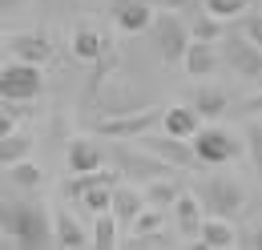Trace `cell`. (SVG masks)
Returning <instances> with one entry per match:
<instances>
[{"label":"cell","instance_id":"obj_18","mask_svg":"<svg viewBox=\"0 0 262 250\" xmlns=\"http://www.w3.org/2000/svg\"><path fill=\"white\" fill-rule=\"evenodd\" d=\"M194 113L202 121H218L222 113H226V93L222 89H214V85H202L194 93Z\"/></svg>","mask_w":262,"mask_h":250},{"label":"cell","instance_id":"obj_15","mask_svg":"<svg viewBox=\"0 0 262 250\" xmlns=\"http://www.w3.org/2000/svg\"><path fill=\"white\" fill-rule=\"evenodd\" d=\"M69 49H73V57L77 61H85V65H93V61H101L105 57V36H101L93 25H77L73 29V36H69Z\"/></svg>","mask_w":262,"mask_h":250},{"label":"cell","instance_id":"obj_24","mask_svg":"<svg viewBox=\"0 0 262 250\" xmlns=\"http://www.w3.org/2000/svg\"><path fill=\"white\" fill-rule=\"evenodd\" d=\"M8 178H12L16 186L33 190V186H40V178H45V170H40L36 161H29V157H20V161H12V165H8Z\"/></svg>","mask_w":262,"mask_h":250},{"label":"cell","instance_id":"obj_2","mask_svg":"<svg viewBox=\"0 0 262 250\" xmlns=\"http://www.w3.org/2000/svg\"><path fill=\"white\" fill-rule=\"evenodd\" d=\"M194 198L202 202V214H218V218H234L246 206V190L234 178H202Z\"/></svg>","mask_w":262,"mask_h":250},{"label":"cell","instance_id":"obj_7","mask_svg":"<svg viewBox=\"0 0 262 250\" xmlns=\"http://www.w3.org/2000/svg\"><path fill=\"white\" fill-rule=\"evenodd\" d=\"M162 117V109H141V113H117V117H105L97 121L101 137H117V141H129V137H141L145 129H154Z\"/></svg>","mask_w":262,"mask_h":250},{"label":"cell","instance_id":"obj_23","mask_svg":"<svg viewBox=\"0 0 262 250\" xmlns=\"http://www.w3.org/2000/svg\"><path fill=\"white\" fill-rule=\"evenodd\" d=\"M149 182H154V178H149ZM141 198H145V206H154V210H169V202L178 198V186L158 178L154 186H145V190H141Z\"/></svg>","mask_w":262,"mask_h":250},{"label":"cell","instance_id":"obj_9","mask_svg":"<svg viewBox=\"0 0 262 250\" xmlns=\"http://www.w3.org/2000/svg\"><path fill=\"white\" fill-rule=\"evenodd\" d=\"M173 222H178V238L182 242H198V226H202V202L194 198V190H178V198L169 202Z\"/></svg>","mask_w":262,"mask_h":250},{"label":"cell","instance_id":"obj_6","mask_svg":"<svg viewBox=\"0 0 262 250\" xmlns=\"http://www.w3.org/2000/svg\"><path fill=\"white\" fill-rule=\"evenodd\" d=\"M149 29H154V36H158L162 61H165V65H178V61H182V49L190 45L186 25H182L173 12H162V16H154V20H149Z\"/></svg>","mask_w":262,"mask_h":250},{"label":"cell","instance_id":"obj_29","mask_svg":"<svg viewBox=\"0 0 262 250\" xmlns=\"http://www.w3.org/2000/svg\"><path fill=\"white\" fill-rule=\"evenodd\" d=\"M12 129H16V121H12V117L0 109V137H4V133H12Z\"/></svg>","mask_w":262,"mask_h":250},{"label":"cell","instance_id":"obj_16","mask_svg":"<svg viewBox=\"0 0 262 250\" xmlns=\"http://www.w3.org/2000/svg\"><path fill=\"white\" fill-rule=\"evenodd\" d=\"M162 129L169 133V137H182V141H190L194 137V129L202 125V117L194 113V105H169V109H162Z\"/></svg>","mask_w":262,"mask_h":250},{"label":"cell","instance_id":"obj_27","mask_svg":"<svg viewBox=\"0 0 262 250\" xmlns=\"http://www.w3.org/2000/svg\"><path fill=\"white\" fill-rule=\"evenodd\" d=\"M242 32H246V40H250V45H262V20H258V12H250V16H246Z\"/></svg>","mask_w":262,"mask_h":250},{"label":"cell","instance_id":"obj_25","mask_svg":"<svg viewBox=\"0 0 262 250\" xmlns=\"http://www.w3.org/2000/svg\"><path fill=\"white\" fill-rule=\"evenodd\" d=\"M186 32H190V40H210V45H214V40L222 36V20L206 12V16H194V20L186 25Z\"/></svg>","mask_w":262,"mask_h":250},{"label":"cell","instance_id":"obj_21","mask_svg":"<svg viewBox=\"0 0 262 250\" xmlns=\"http://www.w3.org/2000/svg\"><path fill=\"white\" fill-rule=\"evenodd\" d=\"M33 154V137L29 133H4L0 137V165H12V161H20V157H29Z\"/></svg>","mask_w":262,"mask_h":250},{"label":"cell","instance_id":"obj_8","mask_svg":"<svg viewBox=\"0 0 262 250\" xmlns=\"http://www.w3.org/2000/svg\"><path fill=\"white\" fill-rule=\"evenodd\" d=\"M109 16H113V25L121 32H149V20H154V8H149V0H113L109 4Z\"/></svg>","mask_w":262,"mask_h":250},{"label":"cell","instance_id":"obj_13","mask_svg":"<svg viewBox=\"0 0 262 250\" xmlns=\"http://www.w3.org/2000/svg\"><path fill=\"white\" fill-rule=\"evenodd\" d=\"M182 69L190 73V77H214V69H218V49L210 45V40H190L186 49H182Z\"/></svg>","mask_w":262,"mask_h":250},{"label":"cell","instance_id":"obj_19","mask_svg":"<svg viewBox=\"0 0 262 250\" xmlns=\"http://www.w3.org/2000/svg\"><path fill=\"white\" fill-rule=\"evenodd\" d=\"M53 242H57V246H69V250L89 246V238H85V226L73 218L69 210H57V234H53Z\"/></svg>","mask_w":262,"mask_h":250},{"label":"cell","instance_id":"obj_22","mask_svg":"<svg viewBox=\"0 0 262 250\" xmlns=\"http://www.w3.org/2000/svg\"><path fill=\"white\" fill-rule=\"evenodd\" d=\"M230 57H234V69H238V73H246L250 81H258V45L234 40V45H230Z\"/></svg>","mask_w":262,"mask_h":250},{"label":"cell","instance_id":"obj_14","mask_svg":"<svg viewBox=\"0 0 262 250\" xmlns=\"http://www.w3.org/2000/svg\"><path fill=\"white\" fill-rule=\"evenodd\" d=\"M145 206V198H141V190L137 186H129V182H113V190H109V214L117 218V226H129L133 222V214Z\"/></svg>","mask_w":262,"mask_h":250},{"label":"cell","instance_id":"obj_11","mask_svg":"<svg viewBox=\"0 0 262 250\" xmlns=\"http://www.w3.org/2000/svg\"><path fill=\"white\" fill-rule=\"evenodd\" d=\"M113 157H117V165L125 170V178H141V182H149V178H165L169 174V165L165 161H158L154 154H133V150H113Z\"/></svg>","mask_w":262,"mask_h":250},{"label":"cell","instance_id":"obj_3","mask_svg":"<svg viewBox=\"0 0 262 250\" xmlns=\"http://www.w3.org/2000/svg\"><path fill=\"white\" fill-rule=\"evenodd\" d=\"M190 150H194L198 165H226L234 157H242V145H238V137L226 133V129H218V125H198L194 137H190Z\"/></svg>","mask_w":262,"mask_h":250},{"label":"cell","instance_id":"obj_10","mask_svg":"<svg viewBox=\"0 0 262 250\" xmlns=\"http://www.w3.org/2000/svg\"><path fill=\"white\" fill-rule=\"evenodd\" d=\"M194 246L230 250V246H238V230L230 226V218H218V214H202V226H198V242H194Z\"/></svg>","mask_w":262,"mask_h":250},{"label":"cell","instance_id":"obj_26","mask_svg":"<svg viewBox=\"0 0 262 250\" xmlns=\"http://www.w3.org/2000/svg\"><path fill=\"white\" fill-rule=\"evenodd\" d=\"M250 0H206V12L218 16V20H230V16H242Z\"/></svg>","mask_w":262,"mask_h":250},{"label":"cell","instance_id":"obj_20","mask_svg":"<svg viewBox=\"0 0 262 250\" xmlns=\"http://www.w3.org/2000/svg\"><path fill=\"white\" fill-rule=\"evenodd\" d=\"M93 234H89V246H101V250H113L117 246V234H121V226H117V218L109 214V210H101V214H93Z\"/></svg>","mask_w":262,"mask_h":250},{"label":"cell","instance_id":"obj_17","mask_svg":"<svg viewBox=\"0 0 262 250\" xmlns=\"http://www.w3.org/2000/svg\"><path fill=\"white\" fill-rule=\"evenodd\" d=\"M101 165H105V150L93 137H77L69 145V170L73 174H89V170H101Z\"/></svg>","mask_w":262,"mask_h":250},{"label":"cell","instance_id":"obj_12","mask_svg":"<svg viewBox=\"0 0 262 250\" xmlns=\"http://www.w3.org/2000/svg\"><path fill=\"white\" fill-rule=\"evenodd\" d=\"M8 53H12V61L45 65L53 61V40H45L36 32H16V36H8Z\"/></svg>","mask_w":262,"mask_h":250},{"label":"cell","instance_id":"obj_28","mask_svg":"<svg viewBox=\"0 0 262 250\" xmlns=\"http://www.w3.org/2000/svg\"><path fill=\"white\" fill-rule=\"evenodd\" d=\"M186 4H190V0H149V8H154V12H182Z\"/></svg>","mask_w":262,"mask_h":250},{"label":"cell","instance_id":"obj_4","mask_svg":"<svg viewBox=\"0 0 262 250\" xmlns=\"http://www.w3.org/2000/svg\"><path fill=\"white\" fill-rule=\"evenodd\" d=\"M40 93H45L40 65L8 61L4 69H0V101H36Z\"/></svg>","mask_w":262,"mask_h":250},{"label":"cell","instance_id":"obj_1","mask_svg":"<svg viewBox=\"0 0 262 250\" xmlns=\"http://www.w3.org/2000/svg\"><path fill=\"white\" fill-rule=\"evenodd\" d=\"M0 234L12 246H45L53 238L40 206H0Z\"/></svg>","mask_w":262,"mask_h":250},{"label":"cell","instance_id":"obj_5","mask_svg":"<svg viewBox=\"0 0 262 250\" xmlns=\"http://www.w3.org/2000/svg\"><path fill=\"white\" fill-rule=\"evenodd\" d=\"M137 141H141V150H145V154H154L158 161H165L169 170H194V165H198L190 141H182V137H169V133L158 137V133H149V129H145Z\"/></svg>","mask_w":262,"mask_h":250}]
</instances>
